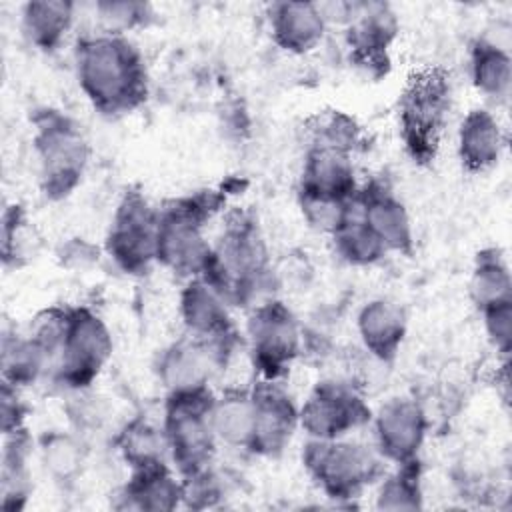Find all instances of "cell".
Masks as SVG:
<instances>
[{
	"instance_id": "27",
	"label": "cell",
	"mask_w": 512,
	"mask_h": 512,
	"mask_svg": "<svg viewBox=\"0 0 512 512\" xmlns=\"http://www.w3.org/2000/svg\"><path fill=\"white\" fill-rule=\"evenodd\" d=\"M44 458L54 474L70 476L78 468L80 452H78V446L70 438L52 436V440L44 446Z\"/></svg>"
},
{
	"instance_id": "28",
	"label": "cell",
	"mask_w": 512,
	"mask_h": 512,
	"mask_svg": "<svg viewBox=\"0 0 512 512\" xmlns=\"http://www.w3.org/2000/svg\"><path fill=\"white\" fill-rule=\"evenodd\" d=\"M482 312H484V318H486V328H488L490 338L500 348V352L508 354V348H510V318H512L510 300L492 304V306L484 308Z\"/></svg>"
},
{
	"instance_id": "23",
	"label": "cell",
	"mask_w": 512,
	"mask_h": 512,
	"mask_svg": "<svg viewBox=\"0 0 512 512\" xmlns=\"http://www.w3.org/2000/svg\"><path fill=\"white\" fill-rule=\"evenodd\" d=\"M472 76L478 90L504 98L510 88V56L498 44L478 40L472 48Z\"/></svg>"
},
{
	"instance_id": "12",
	"label": "cell",
	"mask_w": 512,
	"mask_h": 512,
	"mask_svg": "<svg viewBox=\"0 0 512 512\" xmlns=\"http://www.w3.org/2000/svg\"><path fill=\"white\" fill-rule=\"evenodd\" d=\"M350 150L314 142L302 172L304 204L344 206L354 194V170Z\"/></svg>"
},
{
	"instance_id": "14",
	"label": "cell",
	"mask_w": 512,
	"mask_h": 512,
	"mask_svg": "<svg viewBox=\"0 0 512 512\" xmlns=\"http://www.w3.org/2000/svg\"><path fill=\"white\" fill-rule=\"evenodd\" d=\"M250 396L254 408V424L248 448L260 454H274L290 442L298 422L296 406L290 396L272 380L262 382Z\"/></svg>"
},
{
	"instance_id": "17",
	"label": "cell",
	"mask_w": 512,
	"mask_h": 512,
	"mask_svg": "<svg viewBox=\"0 0 512 512\" xmlns=\"http://www.w3.org/2000/svg\"><path fill=\"white\" fill-rule=\"evenodd\" d=\"M356 202L362 218L382 240V244L392 250H408L410 240V222L404 212V206L382 188H366L356 192Z\"/></svg>"
},
{
	"instance_id": "9",
	"label": "cell",
	"mask_w": 512,
	"mask_h": 512,
	"mask_svg": "<svg viewBox=\"0 0 512 512\" xmlns=\"http://www.w3.org/2000/svg\"><path fill=\"white\" fill-rule=\"evenodd\" d=\"M156 228L158 212L142 196L128 194L116 212L108 252L126 272L140 274L156 260Z\"/></svg>"
},
{
	"instance_id": "16",
	"label": "cell",
	"mask_w": 512,
	"mask_h": 512,
	"mask_svg": "<svg viewBox=\"0 0 512 512\" xmlns=\"http://www.w3.org/2000/svg\"><path fill=\"white\" fill-rule=\"evenodd\" d=\"M322 8L308 2H278L270 8V24L276 42L290 52L312 50L324 34Z\"/></svg>"
},
{
	"instance_id": "24",
	"label": "cell",
	"mask_w": 512,
	"mask_h": 512,
	"mask_svg": "<svg viewBox=\"0 0 512 512\" xmlns=\"http://www.w3.org/2000/svg\"><path fill=\"white\" fill-rule=\"evenodd\" d=\"M472 298L484 310L492 304L510 300V276L496 250L478 254V264L472 276Z\"/></svg>"
},
{
	"instance_id": "20",
	"label": "cell",
	"mask_w": 512,
	"mask_h": 512,
	"mask_svg": "<svg viewBox=\"0 0 512 512\" xmlns=\"http://www.w3.org/2000/svg\"><path fill=\"white\" fill-rule=\"evenodd\" d=\"M366 346L378 358H392L404 336V314L390 302H370L358 320Z\"/></svg>"
},
{
	"instance_id": "25",
	"label": "cell",
	"mask_w": 512,
	"mask_h": 512,
	"mask_svg": "<svg viewBox=\"0 0 512 512\" xmlns=\"http://www.w3.org/2000/svg\"><path fill=\"white\" fill-rule=\"evenodd\" d=\"M120 450L134 468H144L162 462V452L168 450L164 430L158 432L148 422H132L120 438Z\"/></svg>"
},
{
	"instance_id": "18",
	"label": "cell",
	"mask_w": 512,
	"mask_h": 512,
	"mask_svg": "<svg viewBox=\"0 0 512 512\" xmlns=\"http://www.w3.org/2000/svg\"><path fill=\"white\" fill-rule=\"evenodd\" d=\"M182 316L190 332L198 338H218L230 334L224 298L204 278L192 280L184 290Z\"/></svg>"
},
{
	"instance_id": "19",
	"label": "cell",
	"mask_w": 512,
	"mask_h": 512,
	"mask_svg": "<svg viewBox=\"0 0 512 512\" xmlns=\"http://www.w3.org/2000/svg\"><path fill=\"white\" fill-rule=\"evenodd\" d=\"M502 134L496 118L486 110H472L460 126V158L470 172H482L498 162Z\"/></svg>"
},
{
	"instance_id": "5",
	"label": "cell",
	"mask_w": 512,
	"mask_h": 512,
	"mask_svg": "<svg viewBox=\"0 0 512 512\" xmlns=\"http://www.w3.org/2000/svg\"><path fill=\"white\" fill-rule=\"evenodd\" d=\"M214 398L206 388L172 392L166 406L164 436L174 462L186 476L206 470L214 452Z\"/></svg>"
},
{
	"instance_id": "15",
	"label": "cell",
	"mask_w": 512,
	"mask_h": 512,
	"mask_svg": "<svg viewBox=\"0 0 512 512\" xmlns=\"http://www.w3.org/2000/svg\"><path fill=\"white\" fill-rule=\"evenodd\" d=\"M426 430V420L416 402L396 398L388 402L376 418L380 452L400 464L412 462Z\"/></svg>"
},
{
	"instance_id": "22",
	"label": "cell",
	"mask_w": 512,
	"mask_h": 512,
	"mask_svg": "<svg viewBox=\"0 0 512 512\" xmlns=\"http://www.w3.org/2000/svg\"><path fill=\"white\" fill-rule=\"evenodd\" d=\"M24 32L40 48H54L72 22L68 2H30L24 6Z\"/></svg>"
},
{
	"instance_id": "26",
	"label": "cell",
	"mask_w": 512,
	"mask_h": 512,
	"mask_svg": "<svg viewBox=\"0 0 512 512\" xmlns=\"http://www.w3.org/2000/svg\"><path fill=\"white\" fill-rule=\"evenodd\" d=\"M96 10L106 28V34L118 36H122L124 30L142 24L150 16L148 4L142 2H100L96 4Z\"/></svg>"
},
{
	"instance_id": "4",
	"label": "cell",
	"mask_w": 512,
	"mask_h": 512,
	"mask_svg": "<svg viewBox=\"0 0 512 512\" xmlns=\"http://www.w3.org/2000/svg\"><path fill=\"white\" fill-rule=\"evenodd\" d=\"M214 194H196L172 202L158 212L156 260L180 274H202L210 246L204 242L202 222L216 210Z\"/></svg>"
},
{
	"instance_id": "13",
	"label": "cell",
	"mask_w": 512,
	"mask_h": 512,
	"mask_svg": "<svg viewBox=\"0 0 512 512\" xmlns=\"http://www.w3.org/2000/svg\"><path fill=\"white\" fill-rule=\"evenodd\" d=\"M344 10L352 58L370 70L386 66V50L398 28L394 12L380 2L346 4Z\"/></svg>"
},
{
	"instance_id": "10",
	"label": "cell",
	"mask_w": 512,
	"mask_h": 512,
	"mask_svg": "<svg viewBox=\"0 0 512 512\" xmlns=\"http://www.w3.org/2000/svg\"><path fill=\"white\" fill-rule=\"evenodd\" d=\"M250 338L254 364L266 380L284 374L298 352V326L280 302L258 306L250 318Z\"/></svg>"
},
{
	"instance_id": "3",
	"label": "cell",
	"mask_w": 512,
	"mask_h": 512,
	"mask_svg": "<svg viewBox=\"0 0 512 512\" xmlns=\"http://www.w3.org/2000/svg\"><path fill=\"white\" fill-rule=\"evenodd\" d=\"M450 108V80L442 68L416 72L400 100L402 140L414 162H430Z\"/></svg>"
},
{
	"instance_id": "7",
	"label": "cell",
	"mask_w": 512,
	"mask_h": 512,
	"mask_svg": "<svg viewBox=\"0 0 512 512\" xmlns=\"http://www.w3.org/2000/svg\"><path fill=\"white\" fill-rule=\"evenodd\" d=\"M36 150L42 164L44 190L50 196H66L82 176L86 142L64 116L48 112L36 134Z\"/></svg>"
},
{
	"instance_id": "11",
	"label": "cell",
	"mask_w": 512,
	"mask_h": 512,
	"mask_svg": "<svg viewBox=\"0 0 512 512\" xmlns=\"http://www.w3.org/2000/svg\"><path fill=\"white\" fill-rule=\"evenodd\" d=\"M370 418L364 400L346 384L324 382L302 406L298 420L316 440H334Z\"/></svg>"
},
{
	"instance_id": "1",
	"label": "cell",
	"mask_w": 512,
	"mask_h": 512,
	"mask_svg": "<svg viewBox=\"0 0 512 512\" xmlns=\"http://www.w3.org/2000/svg\"><path fill=\"white\" fill-rule=\"evenodd\" d=\"M78 82L90 102L106 114L130 112L146 98V70L140 52L118 34L78 42Z\"/></svg>"
},
{
	"instance_id": "2",
	"label": "cell",
	"mask_w": 512,
	"mask_h": 512,
	"mask_svg": "<svg viewBox=\"0 0 512 512\" xmlns=\"http://www.w3.org/2000/svg\"><path fill=\"white\" fill-rule=\"evenodd\" d=\"M266 250L258 228L246 216L232 220L220 238L218 248L208 256L202 270L204 280L224 298V302H248L266 278Z\"/></svg>"
},
{
	"instance_id": "21",
	"label": "cell",
	"mask_w": 512,
	"mask_h": 512,
	"mask_svg": "<svg viewBox=\"0 0 512 512\" xmlns=\"http://www.w3.org/2000/svg\"><path fill=\"white\" fill-rule=\"evenodd\" d=\"M212 428L218 438L234 446H250L254 408L252 396L246 392H234L212 404Z\"/></svg>"
},
{
	"instance_id": "6",
	"label": "cell",
	"mask_w": 512,
	"mask_h": 512,
	"mask_svg": "<svg viewBox=\"0 0 512 512\" xmlns=\"http://www.w3.org/2000/svg\"><path fill=\"white\" fill-rule=\"evenodd\" d=\"M112 352L110 336L92 312L78 308L64 314L58 346V374L70 386H86L100 372Z\"/></svg>"
},
{
	"instance_id": "8",
	"label": "cell",
	"mask_w": 512,
	"mask_h": 512,
	"mask_svg": "<svg viewBox=\"0 0 512 512\" xmlns=\"http://www.w3.org/2000/svg\"><path fill=\"white\" fill-rule=\"evenodd\" d=\"M304 462L310 474L332 496L356 494L380 470V462L366 446L336 440L310 442Z\"/></svg>"
}]
</instances>
